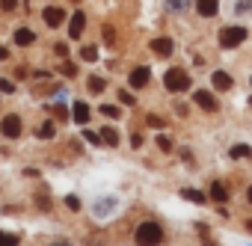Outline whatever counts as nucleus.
<instances>
[{"label": "nucleus", "instance_id": "obj_1", "mask_svg": "<svg viewBox=\"0 0 252 246\" xmlns=\"http://www.w3.org/2000/svg\"><path fill=\"white\" fill-rule=\"evenodd\" d=\"M160 240H163V228L158 222H143L137 228V243L140 246H158Z\"/></svg>", "mask_w": 252, "mask_h": 246}, {"label": "nucleus", "instance_id": "obj_2", "mask_svg": "<svg viewBox=\"0 0 252 246\" xmlns=\"http://www.w3.org/2000/svg\"><path fill=\"white\" fill-rule=\"evenodd\" d=\"M163 83H166L169 92H184V89H190V74L181 71V68H169L166 77H163Z\"/></svg>", "mask_w": 252, "mask_h": 246}, {"label": "nucleus", "instance_id": "obj_3", "mask_svg": "<svg viewBox=\"0 0 252 246\" xmlns=\"http://www.w3.org/2000/svg\"><path fill=\"white\" fill-rule=\"evenodd\" d=\"M243 39H246V30L243 27H222L220 30V45L222 48H237Z\"/></svg>", "mask_w": 252, "mask_h": 246}, {"label": "nucleus", "instance_id": "obj_4", "mask_svg": "<svg viewBox=\"0 0 252 246\" xmlns=\"http://www.w3.org/2000/svg\"><path fill=\"white\" fill-rule=\"evenodd\" d=\"M0 131H3V137H9V140H18L21 137V119L18 116H6L3 122H0Z\"/></svg>", "mask_w": 252, "mask_h": 246}, {"label": "nucleus", "instance_id": "obj_5", "mask_svg": "<svg viewBox=\"0 0 252 246\" xmlns=\"http://www.w3.org/2000/svg\"><path fill=\"white\" fill-rule=\"evenodd\" d=\"M83 27H86V15H83V12H74L71 21H68V36H71V39H80Z\"/></svg>", "mask_w": 252, "mask_h": 246}, {"label": "nucleus", "instance_id": "obj_6", "mask_svg": "<svg viewBox=\"0 0 252 246\" xmlns=\"http://www.w3.org/2000/svg\"><path fill=\"white\" fill-rule=\"evenodd\" d=\"M149 77H152V71H149L146 65H140V68H134V71H131V77H128V80H131V86H134V89H140V86H146V83H149Z\"/></svg>", "mask_w": 252, "mask_h": 246}, {"label": "nucleus", "instance_id": "obj_7", "mask_svg": "<svg viewBox=\"0 0 252 246\" xmlns=\"http://www.w3.org/2000/svg\"><path fill=\"white\" fill-rule=\"evenodd\" d=\"M211 83L220 89V92H228L231 86H234V80H231V74H225V71H214V77H211Z\"/></svg>", "mask_w": 252, "mask_h": 246}, {"label": "nucleus", "instance_id": "obj_8", "mask_svg": "<svg viewBox=\"0 0 252 246\" xmlns=\"http://www.w3.org/2000/svg\"><path fill=\"white\" fill-rule=\"evenodd\" d=\"M42 15H45V24H48V27H60V24H63V18H65V15H63V9H57V6H48Z\"/></svg>", "mask_w": 252, "mask_h": 246}, {"label": "nucleus", "instance_id": "obj_9", "mask_svg": "<svg viewBox=\"0 0 252 246\" xmlns=\"http://www.w3.org/2000/svg\"><path fill=\"white\" fill-rule=\"evenodd\" d=\"M152 51H155L158 57H169V54H172V39H166V36L155 39V42H152Z\"/></svg>", "mask_w": 252, "mask_h": 246}, {"label": "nucleus", "instance_id": "obj_10", "mask_svg": "<svg viewBox=\"0 0 252 246\" xmlns=\"http://www.w3.org/2000/svg\"><path fill=\"white\" fill-rule=\"evenodd\" d=\"M71 119L77 122V125H86V122H89V107H86L83 101H77V104L71 107Z\"/></svg>", "mask_w": 252, "mask_h": 246}, {"label": "nucleus", "instance_id": "obj_11", "mask_svg": "<svg viewBox=\"0 0 252 246\" xmlns=\"http://www.w3.org/2000/svg\"><path fill=\"white\" fill-rule=\"evenodd\" d=\"M193 101H196L199 107H205V110H217V98H214L211 92H205V89H202V92H196V95H193Z\"/></svg>", "mask_w": 252, "mask_h": 246}, {"label": "nucleus", "instance_id": "obj_12", "mask_svg": "<svg viewBox=\"0 0 252 246\" xmlns=\"http://www.w3.org/2000/svg\"><path fill=\"white\" fill-rule=\"evenodd\" d=\"M196 9H199V15H205V18H214V15H217V0H196Z\"/></svg>", "mask_w": 252, "mask_h": 246}, {"label": "nucleus", "instance_id": "obj_13", "mask_svg": "<svg viewBox=\"0 0 252 246\" xmlns=\"http://www.w3.org/2000/svg\"><path fill=\"white\" fill-rule=\"evenodd\" d=\"M211 199H214V202H220V205H222V202H228V190H225V184H222V181H214V184H211Z\"/></svg>", "mask_w": 252, "mask_h": 246}, {"label": "nucleus", "instance_id": "obj_14", "mask_svg": "<svg viewBox=\"0 0 252 246\" xmlns=\"http://www.w3.org/2000/svg\"><path fill=\"white\" fill-rule=\"evenodd\" d=\"M33 39H36V33H33V30H27V27H21V30H15V45H21V48H27V45H33Z\"/></svg>", "mask_w": 252, "mask_h": 246}, {"label": "nucleus", "instance_id": "obj_15", "mask_svg": "<svg viewBox=\"0 0 252 246\" xmlns=\"http://www.w3.org/2000/svg\"><path fill=\"white\" fill-rule=\"evenodd\" d=\"M98 134H101V143H104V146H116V143H119V131H116V128H101Z\"/></svg>", "mask_w": 252, "mask_h": 246}, {"label": "nucleus", "instance_id": "obj_16", "mask_svg": "<svg viewBox=\"0 0 252 246\" xmlns=\"http://www.w3.org/2000/svg\"><path fill=\"white\" fill-rule=\"evenodd\" d=\"M181 196L190 199V202H196V205H205V193H199V190H193V187H184Z\"/></svg>", "mask_w": 252, "mask_h": 246}, {"label": "nucleus", "instance_id": "obj_17", "mask_svg": "<svg viewBox=\"0 0 252 246\" xmlns=\"http://www.w3.org/2000/svg\"><path fill=\"white\" fill-rule=\"evenodd\" d=\"M54 134H57V128H54V122H45V125L36 131V137L39 140H54Z\"/></svg>", "mask_w": 252, "mask_h": 246}, {"label": "nucleus", "instance_id": "obj_18", "mask_svg": "<svg viewBox=\"0 0 252 246\" xmlns=\"http://www.w3.org/2000/svg\"><path fill=\"white\" fill-rule=\"evenodd\" d=\"M80 60H86V62H95V60H98V48H92V45H83V48H80Z\"/></svg>", "mask_w": 252, "mask_h": 246}, {"label": "nucleus", "instance_id": "obj_19", "mask_svg": "<svg viewBox=\"0 0 252 246\" xmlns=\"http://www.w3.org/2000/svg\"><path fill=\"white\" fill-rule=\"evenodd\" d=\"M249 154H252L249 146H234V149H228V157H237V160H243V157H249Z\"/></svg>", "mask_w": 252, "mask_h": 246}, {"label": "nucleus", "instance_id": "obj_20", "mask_svg": "<svg viewBox=\"0 0 252 246\" xmlns=\"http://www.w3.org/2000/svg\"><path fill=\"white\" fill-rule=\"evenodd\" d=\"M113 205H116V199H101V202H98V208H95V214H98V216H104L107 211H113Z\"/></svg>", "mask_w": 252, "mask_h": 246}, {"label": "nucleus", "instance_id": "obj_21", "mask_svg": "<svg viewBox=\"0 0 252 246\" xmlns=\"http://www.w3.org/2000/svg\"><path fill=\"white\" fill-rule=\"evenodd\" d=\"M101 113H104L107 119H119V116H122V110L113 107V104H101Z\"/></svg>", "mask_w": 252, "mask_h": 246}, {"label": "nucleus", "instance_id": "obj_22", "mask_svg": "<svg viewBox=\"0 0 252 246\" xmlns=\"http://www.w3.org/2000/svg\"><path fill=\"white\" fill-rule=\"evenodd\" d=\"M196 228H199V237H202V243H205V246H217V243H214V237H211V231H208V225H196Z\"/></svg>", "mask_w": 252, "mask_h": 246}, {"label": "nucleus", "instance_id": "obj_23", "mask_svg": "<svg viewBox=\"0 0 252 246\" xmlns=\"http://www.w3.org/2000/svg\"><path fill=\"white\" fill-rule=\"evenodd\" d=\"M104 86H107V83H104L101 77H89V89H92L95 95H101V92H104Z\"/></svg>", "mask_w": 252, "mask_h": 246}, {"label": "nucleus", "instance_id": "obj_24", "mask_svg": "<svg viewBox=\"0 0 252 246\" xmlns=\"http://www.w3.org/2000/svg\"><path fill=\"white\" fill-rule=\"evenodd\" d=\"M0 246H18V237H15V234H6V231H0Z\"/></svg>", "mask_w": 252, "mask_h": 246}, {"label": "nucleus", "instance_id": "obj_25", "mask_svg": "<svg viewBox=\"0 0 252 246\" xmlns=\"http://www.w3.org/2000/svg\"><path fill=\"white\" fill-rule=\"evenodd\" d=\"M83 140H86V143H92V146H101V134H98V131H86V134H83Z\"/></svg>", "mask_w": 252, "mask_h": 246}, {"label": "nucleus", "instance_id": "obj_26", "mask_svg": "<svg viewBox=\"0 0 252 246\" xmlns=\"http://www.w3.org/2000/svg\"><path fill=\"white\" fill-rule=\"evenodd\" d=\"M158 146H160V152H169L172 149V140L166 134H158Z\"/></svg>", "mask_w": 252, "mask_h": 246}, {"label": "nucleus", "instance_id": "obj_27", "mask_svg": "<svg viewBox=\"0 0 252 246\" xmlns=\"http://www.w3.org/2000/svg\"><path fill=\"white\" fill-rule=\"evenodd\" d=\"M65 208L68 211H80V199L77 196H65Z\"/></svg>", "mask_w": 252, "mask_h": 246}, {"label": "nucleus", "instance_id": "obj_28", "mask_svg": "<svg viewBox=\"0 0 252 246\" xmlns=\"http://www.w3.org/2000/svg\"><path fill=\"white\" fill-rule=\"evenodd\" d=\"M0 92H6V95H12V92H15V83L3 77V80H0Z\"/></svg>", "mask_w": 252, "mask_h": 246}, {"label": "nucleus", "instance_id": "obj_29", "mask_svg": "<svg viewBox=\"0 0 252 246\" xmlns=\"http://www.w3.org/2000/svg\"><path fill=\"white\" fill-rule=\"evenodd\" d=\"M48 110H51V113H54V116H57V119H65V116H68V113H65V107H63V104H54V107H48Z\"/></svg>", "mask_w": 252, "mask_h": 246}, {"label": "nucleus", "instance_id": "obj_30", "mask_svg": "<svg viewBox=\"0 0 252 246\" xmlns=\"http://www.w3.org/2000/svg\"><path fill=\"white\" fill-rule=\"evenodd\" d=\"M146 122H149V125H152V128H163V119H160V116H155V113H152V116H149Z\"/></svg>", "mask_w": 252, "mask_h": 246}, {"label": "nucleus", "instance_id": "obj_31", "mask_svg": "<svg viewBox=\"0 0 252 246\" xmlns=\"http://www.w3.org/2000/svg\"><path fill=\"white\" fill-rule=\"evenodd\" d=\"M119 101L131 107V104H134V95H131V92H119Z\"/></svg>", "mask_w": 252, "mask_h": 246}, {"label": "nucleus", "instance_id": "obj_32", "mask_svg": "<svg viewBox=\"0 0 252 246\" xmlns=\"http://www.w3.org/2000/svg\"><path fill=\"white\" fill-rule=\"evenodd\" d=\"M18 3H15V0H0V9H6V12H12Z\"/></svg>", "mask_w": 252, "mask_h": 246}, {"label": "nucleus", "instance_id": "obj_33", "mask_svg": "<svg viewBox=\"0 0 252 246\" xmlns=\"http://www.w3.org/2000/svg\"><path fill=\"white\" fill-rule=\"evenodd\" d=\"M166 3H169V9H184L187 0H166Z\"/></svg>", "mask_w": 252, "mask_h": 246}, {"label": "nucleus", "instance_id": "obj_34", "mask_svg": "<svg viewBox=\"0 0 252 246\" xmlns=\"http://www.w3.org/2000/svg\"><path fill=\"white\" fill-rule=\"evenodd\" d=\"M113 39H116V30H113V27H104V42H107V45H110V42H113Z\"/></svg>", "mask_w": 252, "mask_h": 246}, {"label": "nucleus", "instance_id": "obj_35", "mask_svg": "<svg viewBox=\"0 0 252 246\" xmlns=\"http://www.w3.org/2000/svg\"><path fill=\"white\" fill-rule=\"evenodd\" d=\"M63 74H65V77H74V74H77V68L68 62V65H63Z\"/></svg>", "mask_w": 252, "mask_h": 246}, {"label": "nucleus", "instance_id": "obj_36", "mask_svg": "<svg viewBox=\"0 0 252 246\" xmlns=\"http://www.w3.org/2000/svg\"><path fill=\"white\" fill-rule=\"evenodd\" d=\"M36 202H39V208H42V211H51V202H48V196H42V199L36 196Z\"/></svg>", "mask_w": 252, "mask_h": 246}, {"label": "nucleus", "instance_id": "obj_37", "mask_svg": "<svg viewBox=\"0 0 252 246\" xmlns=\"http://www.w3.org/2000/svg\"><path fill=\"white\" fill-rule=\"evenodd\" d=\"M131 146L140 149V146H143V137H140V134H131Z\"/></svg>", "mask_w": 252, "mask_h": 246}, {"label": "nucleus", "instance_id": "obj_38", "mask_svg": "<svg viewBox=\"0 0 252 246\" xmlns=\"http://www.w3.org/2000/svg\"><path fill=\"white\" fill-rule=\"evenodd\" d=\"M57 54H60V57H68V45L60 42V45H57Z\"/></svg>", "mask_w": 252, "mask_h": 246}, {"label": "nucleus", "instance_id": "obj_39", "mask_svg": "<svg viewBox=\"0 0 252 246\" xmlns=\"http://www.w3.org/2000/svg\"><path fill=\"white\" fill-rule=\"evenodd\" d=\"M6 57H9V51H6V48H0V62H3Z\"/></svg>", "mask_w": 252, "mask_h": 246}, {"label": "nucleus", "instance_id": "obj_40", "mask_svg": "<svg viewBox=\"0 0 252 246\" xmlns=\"http://www.w3.org/2000/svg\"><path fill=\"white\" fill-rule=\"evenodd\" d=\"M246 196H249V202H252V187H249V193H246Z\"/></svg>", "mask_w": 252, "mask_h": 246}, {"label": "nucleus", "instance_id": "obj_41", "mask_svg": "<svg viewBox=\"0 0 252 246\" xmlns=\"http://www.w3.org/2000/svg\"><path fill=\"white\" fill-rule=\"evenodd\" d=\"M246 228H249V231H252V222H246Z\"/></svg>", "mask_w": 252, "mask_h": 246}, {"label": "nucleus", "instance_id": "obj_42", "mask_svg": "<svg viewBox=\"0 0 252 246\" xmlns=\"http://www.w3.org/2000/svg\"><path fill=\"white\" fill-rule=\"evenodd\" d=\"M54 246H68V243H54Z\"/></svg>", "mask_w": 252, "mask_h": 246}, {"label": "nucleus", "instance_id": "obj_43", "mask_svg": "<svg viewBox=\"0 0 252 246\" xmlns=\"http://www.w3.org/2000/svg\"><path fill=\"white\" fill-rule=\"evenodd\" d=\"M71 3H80V0H71Z\"/></svg>", "mask_w": 252, "mask_h": 246}, {"label": "nucleus", "instance_id": "obj_44", "mask_svg": "<svg viewBox=\"0 0 252 246\" xmlns=\"http://www.w3.org/2000/svg\"><path fill=\"white\" fill-rule=\"evenodd\" d=\"M249 107H252V98H249Z\"/></svg>", "mask_w": 252, "mask_h": 246}]
</instances>
